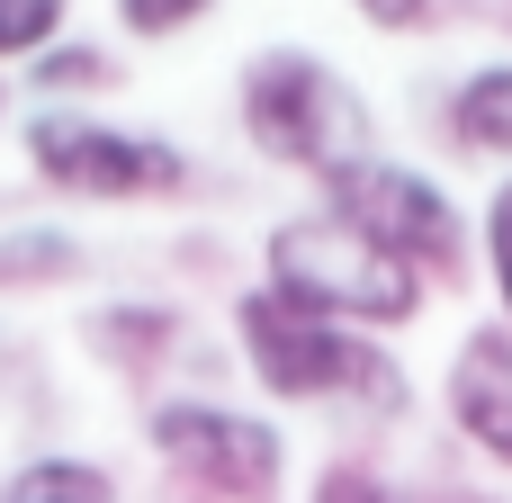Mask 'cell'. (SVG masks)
Masks as SVG:
<instances>
[{
    "mask_svg": "<svg viewBox=\"0 0 512 503\" xmlns=\"http://www.w3.org/2000/svg\"><path fill=\"white\" fill-rule=\"evenodd\" d=\"M270 297L315 315V324H405L423 306V270L396 261L387 243H369L342 207H315V216H288L270 234Z\"/></svg>",
    "mask_w": 512,
    "mask_h": 503,
    "instance_id": "obj_1",
    "label": "cell"
},
{
    "mask_svg": "<svg viewBox=\"0 0 512 503\" xmlns=\"http://www.w3.org/2000/svg\"><path fill=\"white\" fill-rule=\"evenodd\" d=\"M243 135H252L270 162L315 171L324 189L351 180L360 162H378V153H369V108H360L351 81H342L324 54H306V45L252 54V72H243Z\"/></svg>",
    "mask_w": 512,
    "mask_h": 503,
    "instance_id": "obj_2",
    "label": "cell"
},
{
    "mask_svg": "<svg viewBox=\"0 0 512 503\" xmlns=\"http://www.w3.org/2000/svg\"><path fill=\"white\" fill-rule=\"evenodd\" d=\"M234 333H243V351H252V369H261L270 396H351V405H378V414L405 405L396 360H378V351H369L360 333H342V324H315V315L279 306L270 288H252V297L234 306Z\"/></svg>",
    "mask_w": 512,
    "mask_h": 503,
    "instance_id": "obj_3",
    "label": "cell"
},
{
    "mask_svg": "<svg viewBox=\"0 0 512 503\" xmlns=\"http://www.w3.org/2000/svg\"><path fill=\"white\" fill-rule=\"evenodd\" d=\"M27 162L36 180L72 189V198H171L189 180V162L153 135H117L99 117H72V108H36L27 117Z\"/></svg>",
    "mask_w": 512,
    "mask_h": 503,
    "instance_id": "obj_4",
    "label": "cell"
},
{
    "mask_svg": "<svg viewBox=\"0 0 512 503\" xmlns=\"http://www.w3.org/2000/svg\"><path fill=\"white\" fill-rule=\"evenodd\" d=\"M153 450L189 477V486H207V495L225 503H270L279 495V432L270 423H252V414H225V405H153Z\"/></svg>",
    "mask_w": 512,
    "mask_h": 503,
    "instance_id": "obj_5",
    "label": "cell"
},
{
    "mask_svg": "<svg viewBox=\"0 0 512 503\" xmlns=\"http://www.w3.org/2000/svg\"><path fill=\"white\" fill-rule=\"evenodd\" d=\"M324 207H342L369 243H387V252L414 261V270H450V261H459V216H450V198H441L423 171H405V162H360L351 180H333Z\"/></svg>",
    "mask_w": 512,
    "mask_h": 503,
    "instance_id": "obj_6",
    "label": "cell"
},
{
    "mask_svg": "<svg viewBox=\"0 0 512 503\" xmlns=\"http://www.w3.org/2000/svg\"><path fill=\"white\" fill-rule=\"evenodd\" d=\"M450 414H459V432H468L486 459L512 468V342L504 333H477V342L459 351V369H450Z\"/></svg>",
    "mask_w": 512,
    "mask_h": 503,
    "instance_id": "obj_7",
    "label": "cell"
},
{
    "mask_svg": "<svg viewBox=\"0 0 512 503\" xmlns=\"http://www.w3.org/2000/svg\"><path fill=\"white\" fill-rule=\"evenodd\" d=\"M459 144H477V153H512V63H486V72H468V90H459Z\"/></svg>",
    "mask_w": 512,
    "mask_h": 503,
    "instance_id": "obj_8",
    "label": "cell"
},
{
    "mask_svg": "<svg viewBox=\"0 0 512 503\" xmlns=\"http://www.w3.org/2000/svg\"><path fill=\"white\" fill-rule=\"evenodd\" d=\"M72 270H81V243H63L54 225L0 234V288H45V279H72Z\"/></svg>",
    "mask_w": 512,
    "mask_h": 503,
    "instance_id": "obj_9",
    "label": "cell"
},
{
    "mask_svg": "<svg viewBox=\"0 0 512 503\" xmlns=\"http://www.w3.org/2000/svg\"><path fill=\"white\" fill-rule=\"evenodd\" d=\"M0 503H117V486L90 468V459H36V468H18Z\"/></svg>",
    "mask_w": 512,
    "mask_h": 503,
    "instance_id": "obj_10",
    "label": "cell"
},
{
    "mask_svg": "<svg viewBox=\"0 0 512 503\" xmlns=\"http://www.w3.org/2000/svg\"><path fill=\"white\" fill-rule=\"evenodd\" d=\"M54 27H63V0H0V54H45Z\"/></svg>",
    "mask_w": 512,
    "mask_h": 503,
    "instance_id": "obj_11",
    "label": "cell"
},
{
    "mask_svg": "<svg viewBox=\"0 0 512 503\" xmlns=\"http://www.w3.org/2000/svg\"><path fill=\"white\" fill-rule=\"evenodd\" d=\"M198 9H207V0H117V18H126L135 36H180Z\"/></svg>",
    "mask_w": 512,
    "mask_h": 503,
    "instance_id": "obj_12",
    "label": "cell"
},
{
    "mask_svg": "<svg viewBox=\"0 0 512 503\" xmlns=\"http://www.w3.org/2000/svg\"><path fill=\"white\" fill-rule=\"evenodd\" d=\"M315 503H396V495H387L369 468H324V477H315Z\"/></svg>",
    "mask_w": 512,
    "mask_h": 503,
    "instance_id": "obj_13",
    "label": "cell"
},
{
    "mask_svg": "<svg viewBox=\"0 0 512 503\" xmlns=\"http://www.w3.org/2000/svg\"><path fill=\"white\" fill-rule=\"evenodd\" d=\"M486 243H495V288H504V306H512V180L495 189V207H486Z\"/></svg>",
    "mask_w": 512,
    "mask_h": 503,
    "instance_id": "obj_14",
    "label": "cell"
},
{
    "mask_svg": "<svg viewBox=\"0 0 512 503\" xmlns=\"http://www.w3.org/2000/svg\"><path fill=\"white\" fill-rule=\"evenodd\" d=\"M369 27H387V36H414V27H432V0H351Z\"/></svg>",
    "mask_w": 512,
    "mask_h": 503,
    "instance_id": "obj_15",
    "label": "cell"
},
{
    "mask_svg": "<svg viewBox=\"0 0 512 503\" xmlns=\"http://www.w3.org/2000/svg\"><path fill=\"white\" fill-rule=\"evenodd\" d=\"M45 81H108L99 54H45Z\"/></svg>",
    "mask_w": 512,
    "mask_h": 503,
    "instance_id": "obj_16",
    "label": "cell"
},
{
    "mask_svg": "<svg viewBox=\"0 0 512 503\" xmlns=\"http://www.w3.org/2000/svg\"><path fill=\"white\" fill-rule=\"evenodd\" d=\"M441 503H477V495H441Z\"/></svg>",
    "mask_w": 512,
    "mask_h": 503,
    "instance_id": "obj_17",
    "label": "cell"
}]
</instances>
